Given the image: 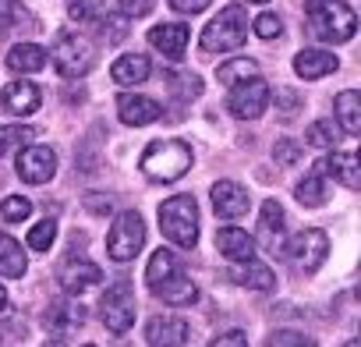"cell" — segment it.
Listing matches in <instances>:
<instances>
[{"label":"cell","mask_w":361,"mask_h":347,"mask_svg":"<svg viewBox=\"0 0 361 347\" xmlns=\"http://www.w3.org/2000/svg\"><path fill=\"white\" fill-rule=\"evenodd\" d=\"M138 166L145 170L149 181L170 185V181H180L192 170V149H188V142H180V138H159V142H152L142 152Z\"/></svg>","instance_id":"1"},{"label":"cell","mask_w":361,"mask_h":347,"mask_svg":"<svg viewBox=\"0 0 361 347\" xmlns=\"http://www.w3.org/2000/svg\"><path fill=\"white\" fill-rule=\"evenodd\" d=\"M308 25L322 43H347L357 32V15L343 0H308L305 4Z\"/></svg>","instance_id":"2"},{"label":"cell","mask_w":361,"mask_h":347,"mask_svg":"<svg viewBox=\"0 0 361 347\" xmlns=\"http://www.w3.org/2000/svg\"><path fill=\"white\" fill-rule=\"evenodd\" d=\"M159 231L177 248H195L199 241V206L192 195H173L159 206Z\"/></svg>","instance_id":"3"},{"label":"cell","mask_w":361,"mask_h":347,"mask_svg":"<svg viewBox=\"0 0 361 347\" xmlns=\"http://www.w3.org/2000/svg\"><path fill=\"white\" fill-rule=\"evenodd\" d=\"M245 39H248V11H245L241 4H227V8L202 29L199 47H202L206 54H231V50H238Z\"/></svg>","instance_id":"4"},{"label":"cell","mask_w":361,"mask_h":347,"mask_svg":"<svg viewBox=\"0 0 361 347\" xmlns=\"http://www.w3.org/2000/svg\"><path fill=\"white\" fill-rule=\"evenodd\" d=\"M47 57L54 61V68H57L64 78H82V75H89L92 64H96L92 43H89L85 36H78V32H61V36L54 39V50H50Z\"/></svg>","instance_id":"5"},{"label":"cell","mask_w":361,"mask_h":347,"mask_svg":"<svg viewBox=\"0 0 361 347\" xmlns=\"http://www.w3.org/2000/svg\"><path fill=\"white\" fill-rule=\"evenodd\" d=\"M142 245H145V224H142V217H138L135 209L117 213V220H114V227H110V234H106V252H110V259H114V262H131V259L142 252Z\"/></svg>","instance_id":"6"},{"label":"cell","mask_w":361,"mask_h":347,"mask_svg":"<svg viewBox=\"0 0 361 347\" xmlns=\"http://www.w3.org/2000/svg\"><path fill=\"white\" fill-rule=\"evenodd\" d=\"M99 312H103V322L110 333H128L135 326V315H138V305H135V287L128 280H117L106 287V294L99 298Z\"/></svg>","instance_id":"7"},{"label":"cell","mask_w":361,"mask_h":347,"mask_svg":"<svg viewBox=\"0 0 361 347\" xmlns=\"http://www.w3.org/2000/svg\"><path fill=\"white\" fill-rule=\"evenodd\" d=\"M283 252L290 255V262L301 273H315L326 262V255H329V238L319 227H305L301 234H294L290 241H283Z\"/></svg>","instance_id":"8"},{"label":"cell","mask_w":361,"mask_h":347,"mask_svg":"<svg viewBox=\"0 0 361 347\" xmlns=\"http://www.w3.org/2000/svg\"><path fill=\"white\" fill-rule=\"evenodd\" d=\"M269 106V85L255 75V78H245L238 85H231V96H227V110L241 121H259Z\"/></svg>","instance_id":"9"},{"label":"cell","mask_w":361,"mask_h":347,"mask_svg":"<svg viewBox=\"0 0 361 347\" xmlns=\"http://www.w3.org/2000/svg\"><path fill=\"white\" fill-rule=\"evenodd\" d=\"M57 174V152L50 145H25L18 152V178L25 185H47Z\"/></svg>","instance_id":"10"},{"label":"cell","mask_w":361,"mask_h":347,"mask_svg":"<svg viewBox=\"0 0 361 347\" xmlns=\"http://www.w3.org/2000/svg\"><path fill=\"white\" fill-rule=\"evenodd\" d=\"M43 322H47V329H50L54 336H71L75 329H82L85 308H82L78 301H71V298H61V301H50Z\"/></svg>","instance_id":"11"},{"label":"cell","mask_w":361,"mask_h":347,"mask_svg":"<svg viewBox=\"0 0 361 347\" xmlns=\"http://www.w3.org/2000/svg\"><path fill=\"white\" fill-rule=\"evenodd\" d=\"M145 340H149V347H185L188 322L180 315H156L145 326Z\"/></svg>","instance_id":"12"},{"label":"cell","mask_w":361,"mask_h":347,"mask_svg":"<svg viewBox=\"0 0 361 347\" xmlns=\"http://www.w3.org/2000/svg\"><path fill=\"white\" fill-rule=\"evenodd\" d=\"M117 114H121V121H124L128 128H145V124L159 121L163 106H159L156 99H149V96H138V92H124V96L117 99Z\"/></svg>","instance_id":"13"},{"label":"cell","mask_w":361,"mask_h":347,"mask_svg":"<svg viewBox=\"0 0 361 347\" xmlns=\"http://www.w3.org/2000/svg\"><path fill=\"white\" fill-rule=\"evenodd\" d=\"M188 25H180V22H163L156 29H149V47L159 50L163 57L177 61V57H185V47H188Z\"/></svg>","instance_id":"14"},{"label":"cell","mask_w":361,"mask_h":347,"mask_svg":"<svg viewBox=\"0 0 361 347\" xmlns=\"http://www.w3.org/2000/svg\"><path fill=\"white\" fill-rule=\"evenodd\" d=\"M213 209L224 220H238L248 213V192L238 181H216L213 185Z\"/></svg>","instance_id":"15"},{"label":"cell","mask_w":361,"mask_h":347,"mask_svg":"<svg viewBox=\"0 0 361 347\" xmlns=\"http://www.w3.org/2000/svg\"><path fill=\"white\" fill-rule=\"evenodd\" d=\"M315 174H322V178H336L343 188H357L361 185V170H357V156L354 152H333V156L319 159Z\"/></svg>","instance_id":"16"},{"label":"cell","mask_w":361,"mask_h":347,"mask_svg":"<svg viewBox=\"0 0 361 347\" xmlns=\"http://www.w3.org/2000/svg\"><path fill=\"white\" fill-rule=\"evenodd\" d=\"M39 99H43V96H39V85H32V82H25V78L4 85V96H0L4 110H8V114H18V117L36 114V110H39Z\"/></svg>","instance_id":"17"},{"label":"cell","mask_w":361,"mask_h":347,"mask_svg":"<svg viewBox=\"0 0 361 347\" xmlns=\"http://www.w3.org/2000/svg\"><path fill=\"white\" fill-rule=\"evenodd\" d=\"M61 284H64L68 294H82V291L103 284V269L96 262H89V259H78V262H68L61 269Z\"/></svg>","instance_id":"18"},{"label":"cell","mask_w":361,"mask_h":347,"mask_svg":"<svg viewBox=\"0 0 361 347\" xmlns=\"http://www.w3.org/2000/svg\"><path fill=\"white\" fill-rule=\"evenodd\" d=\"M216 245H220V255H227L231 262L255 259V238H248L241 227H220L216 231Z\"/></svg>","instance_id":"19"},{"label":"cell","mask_w":361,"mask_h":347,"mask_svg":"<svg viewBox=\"0 0 361 347\" xmlns=\"http://www.w3.org/2000/svg\"><path fill=\"white\" fill-rule=\"evenodd\" d=\"M294 71H298V78L315 82V78H326L336 71V57L329 50H301L294 57Z\"/></svg>","instance_id":"20"},{"label":"cell","mask_w":361,"mask_h":347,"mask_svg":"<svg viewBox=\"0 0 361 347\" xmlns=\"http://www.w3.org/2000/svg\"><path fill=\"white\" fill-rule=\"evenodd\" d=\"M152 294H156V298H163L166 305L180 308V305H192V301L199 298V287L192 284V276L173 273V276H166L163 284H156V287H152Z\"/></svg>","instance_id":"21"},{"label":"cell","mask_w":361,"mask_h":347,"mask_svg":"<svg viewBox=\"0 0 361 347\" xmlns=\"http://www.w3.org/2000/svg\"><path fill=\"white\" fill-rule=\"evenodd\" d=\"M259 234H262V245L266 248H283V209L276 199H266L262 202V213H259Z\"/></svg>","instance_id":"22"},{"label":"cell","mask_w":361,"mask_h":347,"mask_svg":"<svg viewBox=\"0 0 361 347\" xmlns=\"http://www.w3.org/2000/svg\"><path fill=\"white\" fill-rule=\"evenodd\" d=\"M149 57H142V54H124V57H117L114 61V68H110V78L117 82V85H142L145 78H149Z\"/></svg>","instance_id":"23"},{"label":"cell","mask_w":361,"mask_h":347,"mask_svg":"<svg viewBox=\"0 0 361 347\" xmlns=\"http://www.w3.org/2000/svg\"><path fill=\"white\" fill-rule=\"evenodd\" d=\"M8 68H11L15 75H36V71L47 68V50L36 47V43H18V47H11V54H8Z\"/></svg>","instance_id":"24"},{"label":"cell","mask_w":361,"mask_h":347,"mask_svg":"<svg viewBox=\"0 0 361 347\" xmlns=\"http://www.w3.org/2000/svg\"><path fill=\"white\" fill-rule=\"evenodd\" d=\"M336 128L343 135H361V96L354 89H343L336 96Z\"/></svg>","instance_id":"25"},{"label":"cell","mask_w":361,"mask_h":347,"mask_svg":"<svg viewBox=\"0 0 361 347\" xmlns=\"http://www.w3.org/2000/svg\"><path fill=\"white\" fill-rule=\"evenodd\" d=\"M25 269H29V259H25L22 245L8 234H0V273L18 280V276H25Z\"/></svg>","instance_id":"26"},{"label":"cell","mask_w":361,"mask_h":347,"mask_svg":"<svg viewBox=\"0 0 361 347\" xmlns=\"http://www.w3.org/2000/svg\"><path fill=\"white\" fill-rule=\"evenodd\" d=\"M234 280H238L241 287H252V291H269V287L276 284L273 269H269V266H262V262H255V259H248V262H238V269H234Z\"/></svg>","instance_id":"27"},{"label":"cell","mask_w":361,"mask_h":347,"mask_svg":"<svg viewBox=\"0 0 361 347\" xmlns=\"http://www.w3.org/2000/svg\"><path fill=\"white\" fill-rule=\"evenodd\" d=\"M294 199L301 202V206H308V209H319L322 202H326V178L322 174H305V178L294 185Z\"/></svg>","instance_id":"28"},{"label":"cell","mask_w":361,"mask_h":347,"mask_svg":"<svg viewBox=\"0 0 361 347\" xmlns=\"http://www.w3.org/2000/svg\"><path fill=\"white\" fill-rule=\"evenodd\" d=\"M173 273H180V262H177V255L170 252V248H159L152 259H149V266H145V280L156 287V284H163L166 276H173Z\"/></svg>","instance_id":"29"},{"label":"cell","mask_w":361,"mask_h":347,"mask_svg":"<svg viewBox=\"0 0 361 347\" xmlns=\"http://www.w3.org/2000/svg\"><path fill=\"white\" fill-rule=\"evenodd\" d=\"M68 15L78 25H99L106 18V0H71Z\"/></svg>","instance_id":"30"},{"label":"cell","mask_w":361,"mask_h":347,"mask_svg":"<svg viewBox=\"0 0 361 347\" xmlns=\"http://www.w3.org/2000/svg\"><path fill=\"white\" fill-rule=\"evenodd\" d=\"M216 75H220V82L231 89V85H238V82H245V78H255V75H259V64L248 61V57H234V61L220 64Z\"/></svg>","instance_id":"31"},{"label":"cell","mask_w":361,"mask_h":347,"mask_svg":"<svg viewBox=\"0 0 361 347\" xmlns=\"http://www.w3.org/2000/svg\"><path fill=\"white\" fill-rule=\"evenodd\" d=\"M36 138V128L29 124H4L0 128V156H8L11 149H22Z\"/></svg>","instance_id":"32"},{"label":"cell","mask_w":361,"mask_h":347,"mask_svg":"<svg viewBox=\"0 0 361 347\" xmlns=\"http://www.w3.org/2000/svg\"><path fill=\"white\" fill-rule=\"evenodd\" d=\"M54 241H57V220H50V217L39 220V224L29 231V248H32V252H47Z\"/></svg>","instance_id":"33"},{"label":"cell","mask_w":361,"mask_h":347,"mask_svg":"<svg viewBox=\"0 0 361 347\" xmlns=\"http://www.w3.org/2000/svg\"><path fill=\"white\" fill-rule=\"evenodd\" d=\"M305 142L315 145V149L333 145V142H336V124H333V121H312L308 131H305Z\"/></svg>","instance_id":"34"},{"label":"cell","mask_w":361,"mask_h":347,"mask_svg":"<svg viewBox=\"0 0 361 347\" xmlns=\"http://www.w3.org/2000/svg\"><path fill=\"white\" fill-rule=\"evenodd\" d=\"M0 217H4L8 224H22V220H29V217H32V202H29V199H22V195H11V199L0 202Z\"/></svg>","instance_id":"35"},{"label":"cell","mask_w":361,"mask_h":347,"mask_svg":"<svg viewBox=\"0 0 361 347\" xmlns=\"http://www.w3.org/2000/svg\"><path fill=\"white\" fill-rule=\"evenodd\" d=\"M273 159H276L280 166H294V163L301 159V142H294V138H276Z\"/></svg>","instance_id":"36"},{"label":"cell","mask_w":361,"mask_h":347,"mask_svg":"<svg viewBox=\"0 0 361 347\" xmlns=\"http://www.w3.org/2000/svg\"><path fill=\"white\" fill-rule=\"evenodd\" d=\"M269 347H319L312 336H305V333H298V329H276L273 336H269Z\"/></svg>","instance_id":"37"},{"label":"cell","mask_w":361,"mask_h":347,"mask_svg":"<svg viewBox=\"0 0 361 347\" xmlns=\"http://www.w3.org/2000/svg\"><path fill=\"white\" fill-rule=\"evenodd\" d=\"M252 29H255V36H259V39H276V36L283 32L280 18H276V15H269V11H266V15H259V18L252 22Z\"/></svg>","instance_id":"38"},{"label":"cell","mask_w":361,"mask_h":347,"mask_svg":"<svg viewBox=\"0 0 361 347\" xmlns=\"http://www.w3.org/2000/svg\"><path fill=\"white\" fill-rule=\"evenodd\" d=\"M213 4V0H170V8L177 11V15H199V11H206Z\"/></svg>","instance_id":"39"},{"label":"cell","mask_w":361,"mask_h":347,"mask_svg":"<svg viewBox=\"0 0 361 347\" xmlns=\"http://www.w3.org/2000/svg\"><path fill=\"white\" fill-rule=\"evenodd\" d=\"M209 347H248V336H245L241 329H227V333H220Z\"/></svg>","instance_id":"40"},{"label":"cell","mask_w":361,"mask_h":347,"mask_svg":"<svg viewBox=\"0 0 361 347\" xmlns=\"http://www.w3.org/2000/svg\"><path fill=\"white\" fill-rule=\"evenodd\" d=\"M121 11L128 18H142V15L152 11V0H121Z\"/></svg>","instance_id":"41"},{"label":"cell","mask_w":361,"mask_h":347,"mask_svg":"<svg viewBox=\"0 0 361 347\" xmlns=\"http://www.w3.org/2000/svg\"><path fill=\"white\" fill-rule=\"evenodd\" d=\"M92 213H110V199H103V195H89V202H85Z\"/></svg>","instance_id":"42"},{"label":"cell","mask_w":361,"mask_h":347,"mask_svg":"<svg viewBox=\"0 0 361 347\" xmlns=\"http://www.w3.org/2000/svg\"><path fill=\"white\" fill-rule=\"evenodd\" d=\"M4 305H8V291H4V284H0V312H4Z\"/></svg>","instance_id":"43"},{"label":"cell","mask_w":361,"mask_h":347,"mask_svg":"<svg viewBox=\"0 0 361 347\" xmlns=\"http://www.w3.org/2000/svg\"><path fill=\"white\" fill-rule=\"evenodd\" d=\"M47 347H64V336H54V340H47Z\"/></svg>","instance_id":"44"},{"label":"cell","mask_w":361,"mask_h":347,"mask_svg":"<svg viewBox=\"0 0 361 347\" xmlns=\"http://www.w3.org/2000/svg\"><path fill=\"white\" fill-rule=\"evenodd\" d=\"M343 347H361V343H357V340H347V343H343Z\"/></svg>","instance_id":"45"},{"label":"cell","mask_w":361,"mask_h":347,"mask_svg":"<svg viewBox=\"0 0 361 347\" xmlns=\"http://www.w3.org/2000/svg\"><path fill=\"white\" fill-rule=\"evenodd\" d=\"M248 4H269V0H248Z\"/></svg>","instance_id":"46"},{"label":"cell","mask_w":361,"mask_h":347,"mask_svg":"<svg viewBox=\"0 0 361 347\" xmlns=\"http://www.w3.org/2000/svg\"><path fill=\"white\" fill-rule=\"evenodd\" d=\"M85 347H92V343H85Z\"/></svg>","instance_id":"47"}]
</instances>
